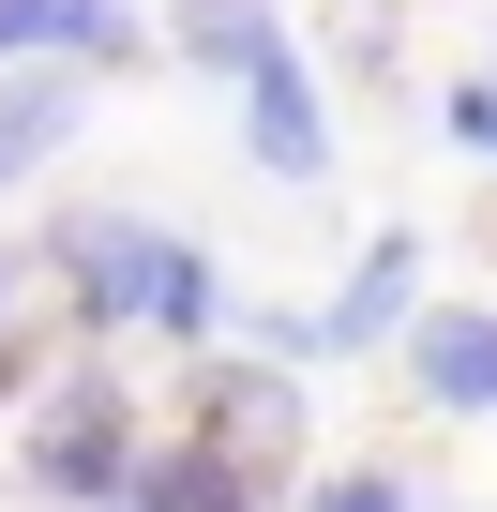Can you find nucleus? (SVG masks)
Returning <instances> with one entry per match:
<instances>
[{
    "label": "nucleus",
    "mask_w": 497,
    "mask_h": 512,
    "mask_svg": "<svg viewBox=\"0 0 497 512\" xmlns=\"http://www.w3.org/2000/svg\"><path fill=\"white\" fill-rule=\"evenodd\" d=\"M317 512H407V482H392V467H347V482H332Z\"/></svg>",
    "instance_id": "obj_11"
},
{
    "label": "nucleus",
    "mask_w": 497,
    "mask_h": 512,
    "mask_svg": "<svg viewBox=\"0 0 497 512\" xmlns=\"http://www.w3.org/2000/svg\"><path fill=\"white\" fill-rule=\"evenodd\" d=\"M31 482H46V497H76V512H106V497L136 482V422H121V392H106V377H76V392H46V407H31Z\"/></svg>",
    "instance_id": "obj_2"
},
{
    "label": "nucleus",
    "mask_w": 497,
    "mask_h": 512,
    "mask_svg": "<svg viewBox=\"0 0 497 512\" xmlns=\"http://www.w3.org/2000/svg\"><path fill=\"white\" fill-rule=\"evenodd\" d=\"M61 272H76V302L106 332H226V272H211L196 241L136 226V211H76L61 226Z\"/></svg>",
    "instance_id": "obj_1"
},
{
    "label": "nucleus",
    "mask_w": 497,
    "mask_h": 512,
    "mask_svg": "<svg viewBox=\"0 0 497 512\" xmlns=\"http://www.w3.org/2000/svg\"><path fill=\"white\" fill-rule=\"evenodd\" d=\"M151 31H136V0H0V76H16V61H136Z\"/></svg>",
    "instance_id": "obj_5"
},
{
    "label": "nucleus",
    "mask_w": 497,
    "mask_h": 512,
    "mask_svg": "<svg viewBox=\"0 0 497 512\" xmlns=\"http://www.w3.org/2000/svg\"><path fill=\"white\" fill-rule=\"evenodd\" d=\"M241 136H257V166H272V181H317V166H332V121H317L302 46H272L257 76H241Z\"/></svg>",
    "instance_id": "obj_6"
},
{
    "label": "nucleus",
    "mask_w": 497,
    "mask_h": 512,
    "mask_svg": "<svg viewBox=\"0 0 497 512\" xmlns=\"http://www.w3.org/2000/svg\"><path fill=\"white\" fill-rule=\"evenodd\" d=\"M407 302H422V241L392 226V241H362V272H347L317 317H272V347H287V362H317V347L347 362V347H392V332H407Z\"/></svg>",
    "instance_id": "obj_3"
},
{
    "label": "nucleus",
    "mask_w": 497,
    "mask_h": 512,
    "mask_svg": "<svg viewBox=\"0 0 497 512\" xmlns=\"http://www.w3.org/2000/svg\"><path fill=\"white\" fill-rule=\"evenodd\" d=\"M241 482H257L241 452H166V467H136L106 512H241Z\"/></svg>",
    "instance_id": "obj_9"
},
{
    "label": "nucleus",
    "mask_w": 497,
    "mask_h": 512,
    "mask_svg": "<svg viewBox=\"0 0 497 512\" xmlns=\"http://www.w3.org/2000/svg\"><path fill=\"white\" fill-rule=\"evenodd\" d=\"M437 121H452V151H497V76H467V91H452Z\"/></svg>",
    "instance_id": "obj_10"
},
{
    "label": "nucleus",
    "mask_w": 497,
    "mask_h": 512,
    "mask_svg": "<svg viewBox=\"0 0 497 512\" xmlns=\"http://www.w3.org/2000/svg\"><path fill=\"white\" fill-rule=\"evenodd\" d=\"M407 377L467 422H497V302H407Z\"/></svg>",
    "instance_id": "obj_4"
},
{
    "label": "nucleus",
    "mask_w": 497,
    "mask_h": 512,
    "mask_svg": "<svg viewBox=\"0 0 497 512\" xmlns=\"http://www.w3.org/2000/svg\"><path fill=\"white\" fill-rule=\"evenodd\" d=\"M76 121H91V76H0V196H16Z\"/></svg>",
    "instance_id": "obj_7"
},
{
    "label": "nucleus",
    "mask_w": 497,
    "mask_h": 512,
    "mask_svg": "<svg viewBox=\"0 0 497 512\" xmlns=\"http://www.w3.org/2000/svg\"><path fill=\"white\" fill-rule=\"evenodd\" d=\"M211 422H226V452H241V467H272V452L302 437V407H287V377H272V362H211Z\"/></svg>",
    "instance_id": "obj_8"
}]
</instances>
